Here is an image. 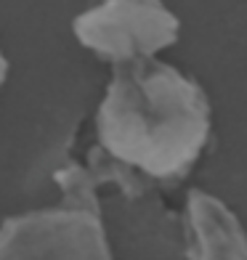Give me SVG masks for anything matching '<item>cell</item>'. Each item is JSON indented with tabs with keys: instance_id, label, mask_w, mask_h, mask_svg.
Masks as SVG:
<instances>
[{
	"instance_id": "1",
	"label": "cell",
	"mask_w": 247,
	"mask_h": 260,
	"mask_svg": "<svg viewBox=\"0 0 247 260\" xmlns=\"http://www.w3.org/2000/svg\"><path fill=\"white\" fill-rule=\"evenodd\" d=\"M213 130L202 85L170 64L141 58L117 64L96 109L107 178L122 186H175L192 173Z\"/></svg>"
},
{
	"instance_id": "2",
	"label": "cell",
	"mask_w": 247,
	"mask_h": 260,
	"mask_svg": "<svg viewBox=\"0 0 247 260\" xmlns=\"http://www.w3.org/2000/svg\"><path fill=\"white\" fill-rule=\"evenodd\" d=\"M67 199L0 223V260H112L93 183L77 173Z\"/></svg>"
},
{
	"instance_id": "3",
	"label": "cell",
	"mask_w": 247,
	"mask_h": 260,
	"mask_svg": "<svg viewBox=\"0 0 247 260\" xmlns=\"http://www.w3.org/2000/svg\"><path fill=\"white\" fill-rule=\"evenodd\" d=\"M72 29L82 48L117 67L175 45L181 21L162 0H101L82 11Z\"/></svg>"
},
{
	"instance_id": "4",
	"label": "cell",
	"mask_w": 247,
	"mask_h": 260,
	"mask_svg": "<svg viewBox=\"0 0 247 260\" xmlns=\"http://www.w3.org/2000/svg\"><path fill=\"white\" fill-rule=\"evenodd\" d=\"M189 260H247V231L218 197L192 188L183 210Z\"/></svg>"
},
{
	"instance_id": "5",
	"label": "cell",
	"mask_w": 247,
	"mask_h": 260,
	"mask_svg": "<svg viewBox=\"0 0 247 260\" xmlns=\"http://www.w3.org/2000/svg\"><path fill=\"white\" fill-rule=\"evenodd\" d=\"M6 75H8V61H6L3 51H0V88H3V82H6Z\"/></svg>"
}]
</instances>
